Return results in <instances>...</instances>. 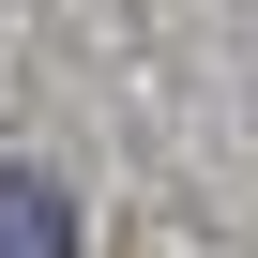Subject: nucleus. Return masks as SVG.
Masks as SVG:
<instances>
[{
    "instance_id": "nucleus-1",
    "label": "nucleus",
    "mask_w": 258,
    "mask_h": 258,
    "mask_svg": "<svg viewBox=\"0 0 258 258\" xmlns=\"http://www.w3.org/2000/svg\"><path fill=\"white\" fill-rule=\"evenodd\" d=\"M0 258H76V198L46 167H0Z\"/></svg>"
}]
</instances>
